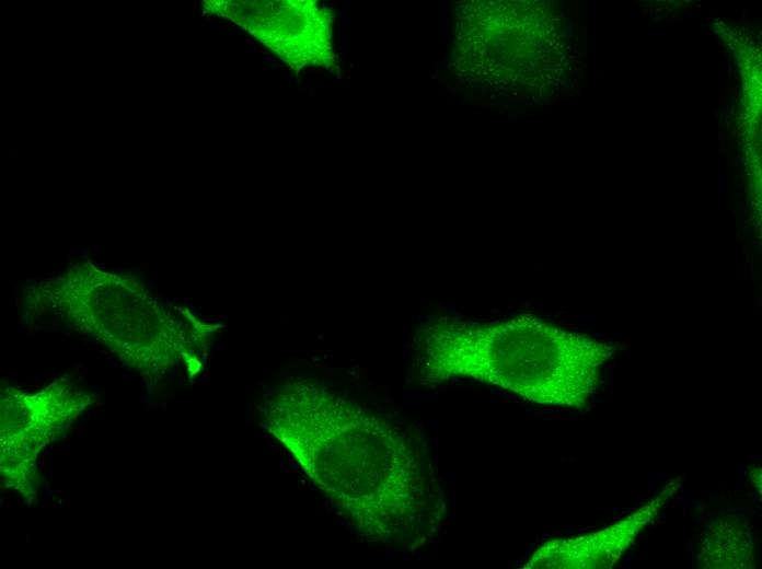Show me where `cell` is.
<instances>
[{
  "label": "cell",
  "mask_w": 762,
  "mask_h": 569,
  "mask_svg": "<svg viewBox=\"0 0 762 569\" xmlns=\"http://www.w3.org/2000/svg\"><path fill=\"white\" fill-rule=\"evenodd\" d=\"M420 337L426 381L472 379L543 405L586 404L610 357L605 345L532 316L485 324L442 317Z\"/></svg>",
  "instance_id": "1"
},
{
  "label": "cell",
  "mask_w": 762,
  "mask_h": 569,
  "mask_svg": "<svg viewBox=\"0 0 762 569\" xmlns=\"http://www.w3.org/2000/svg\"><path fill=\"white\" fill-rule=\"evenodd\" d=\"M655 503L601 532L542 545L527 568H603L611 566L633 541L639 529L657 513Z\"/></svg>",
  "instance_id": "2"
}]
</instances>
